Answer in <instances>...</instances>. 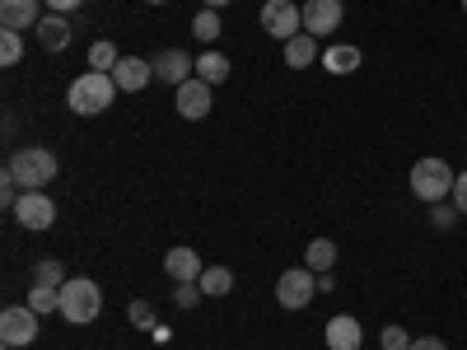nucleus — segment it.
I'll return each mask as SVG.
<instances>
[{
  "mask_svg": "<svg viewBox=\"0 0 467 350\" xmlns=\"http://www.w3.org/2000/svg\"><path fill=\"white\" fill-rule=\"evenodd\" d=\"M33 285H52V290H61V285H66L61 262H52V257H47V262H37V266H33Z\"/></svg>",
  "mask_w": 467,
  "mask_h": 350,
  "instance_id": "393cba45",
  "label": "nucleus"
},
{
  "mask_svg": "<svg viewBox=\"0 0 467 350\" xmlns=\"http://www.w3.org/2000/svg\"><path fill=\"white\" fill-rule=\"evenodd\" d=\"M197 285H202V294H211V299H224V294L234 290V271H229V266H206Z\"/></svg>",
  "mask_w": 467,
  "mask_h": 350,
  "instance_id": "412c9836",
  "label": "nucleus"
},
{
  "mask_svg": "<svg viewBox=\"0 0 467 350\" xmlns=\"http://www.w3.org/2000/svg\"><path fill=\"white\" fill-rule=\"evenodd\" d=\"M5 178L19 182V191H47V182H57V154L43 145H28L10 154V169Z\"/></svg>",
  "mask_w": 467,
  "mask_h": 350,
  "instance_id": "f03ea898",
  "label": "nucleus"
},
{
  "mask_svg": "<svg viewBox=\"0 0 467 350\" xmlns=\"http://www.w3.org/2000/svg\"><path fill=\"white\" fill-rule=\"evenodd\" d=\"M0 24L24 33V28H37L43 24V0H0Z\"/></svg>",
  "mask_w": 467,
  "mask_h": 350,
  "instance_id": "f8f14e48",
  "label": "nucleus"
},
{
  "mask_svg": "<svg viewBox=\"0 0 467 350\" xmlns=\"http://www.w3.org/2000/svg\"><path fill=\"white\" fill-rule=\"evenodd\" d=\"M327 350H360V341H365V327L350 318V314H337V318H327Z\"/></svg>",
  "mask_w": 467,
  "mask_h": 350,
  "instance_id": "2eb2a0df",
  "label": "nucleus"
},
{
  "mask_svg": "<svg viewBox=\"0 0 467 350\" xmlns=\"http://www.w3.org/2000/svg\"><path fill=\"white\" fill-rule=\"evenodd\" d=\"M411 350H449V345H444L440 336H416V341H411Z\"/></svg>",
  "mask_w": 467,
  "mask_h": 350,
  "instance_id": "473e14b6",
  "label": "nucleus"
},
{
  "mask_svg": "<svg viewBox=\"0 0 467 350\" xmlns=\"http://www.w3.org/2000/svg\"><path fill=\"white\" fill-rule=\"evenodd\" d=\"M360 47L356 43H332V47H323V57H318V66L327 70V75H356L360 70Z\"/></svg>",
  "mask_w": 467,
  "mask_h": 350,
  "instance_id": "dca6fc26",
  "label": "nucleus"
},
{
  "mask_svg": "<svg viewBox=\"0 0 467 350\" xmlns=\"http://www.w3.org/2000/svg\"><path fill=\"white\" fill-rule=\"evenodd\" d=\"M15 220L24 224V229H52V220H57V201L47 197V191H24V197L15 201Z\"/></svg>",
  "mask_w": 467,
  "mask_h": 350,
  "instance_id": "1a4fd4ad",
  "label": "nucleus"
},
{
  "mask_svg": "<svg viewBox=\"0 0 467 350\" xmlns=\"http://www.w3.org/2000/svg\"><path fill=\"white\" fill-rule=\"evenodd\" d=\"M431 220H435L440 229H449V224L458 220V206H449V201H440V206H431Z\"/></svg>",
  "mask_w": 467,
  "mask_h": 350,
  "instance_id": "c756f323",
  "label": "nucleus"
},
{
  "mask_svg": "<svg viewBox=\"0 0 467 350\" xmlns=\"http://www.w3.org/2000/svg\"><path fill=\"white\" fill-rule=\"evenodd\" d=\"M304 33H314V37H332L346 19V0H304Z\"/></svg>",
  "mask_w": 467,
  "mask_h": 350,
  "instance_id": "0eeeda50",
  "label": "nucleus"
},
{
  "mask_svg": "<svg viewBox=\"0 0 467 350\" xmlns=\"http://www.w3.org/2000/svg\"><path fill=\"white\" fill-rule=\"evenodd\" d=\"M192 33H197L202 43H215L220 37V10H202L197 19H192Z\"/></svg>",
  "mask_w": 467,
  "mask_h": 350,
  "instance_id": "a878e982",
  "label": "nucleus"
},
{
  "mask_svg": "<svg viewBox=\"0 0 467 350\" xmlns=\"http://www.w3.org/2000/svg\"><path fill=\"white\" fill-rule=\"evenodd\" d=\"M117 61H122V52H117V47L108 43V37H103V43H94V47H89V66H94V70L112 75V70H117Z\"/></svg>",
  "mask_w": 467,
  "mask_h": 350,
  "instance_id": "5701e85b",
  "label": "nucleus"
},
{
  "mask_svg": "<svg viewBox=\"0 0 467 350\" xmlns=\"http://www.w3.org/2000/svg\"><path fill=\"white\" fill-rule=\"evenodd\" d=\"M112 80H117V89H122V94H140L154 80V66L140 61V57H122V61H117V70H112Z\"/></svg>",
  "mask_w": 467,
  "mask_h": 350,
  "instance_id": "ddd939ff",
  "label": "nucleus"
},
{
  "mask_svg": "<svg viewBox=\"0 0 467 350\" xmlns=\"http://www.w3.org/2000/svg\"><path fill=\"white\" fill-rule=\"evenodd\" d=\"M43 5H47L52 15H70V10H80L85 0H43Z\"/></svg>",
  "mask_w": 467,
  "mask_h": 350,
  "instance_id": "2f4dec72",
  "label": "nucleus"
},
{
  "mask_svg": "<svg viewBox=\"0 0 467 350\" xmlns=\"http://www.w3.org/2000/svg\"><path fill=\"white\" fill-rule=\"evenodd\" d=\"M5 350H15V345H5Z\"/></svg>",
  "mask_w": 467,
  "mask_h": 350,
  "instance_id": "4c0bfd02",
  "label": "nucleus"
},
{
  "mask_svg": "<svg viewBox=\"0 0 467 350\" xmlns=\"http://www.w3.org/2000/svg\"><path fill=\"white\" fill-rule=\"evenodd\" d=\"M453 206H458V215H467V169H462L458 182H453Z\"/></svg>",
  "mask_w": 467,
  "mask_h": 350,
  "instance_id": "7c9ffc66",
  "label": "nucleus"
},
{
  "mask_svg": "<svg viewBox=\"0 0 467 350\" xmlns=\"http://www.w3.org/2000/svg\"><path fill=\"white\" fill-rule=\"evenodd\" d=\"M173 103H178V117H187V122H202V117L211 112V85L192 75L187 85L173 89Z\"/></svg>",
  "mask_w": 467,
  "mask_h": 350,
  "instance_id": "9b49d317",
  "label": "nucleus"
},
{
  "mask_svg": "<svg viewBox=\"0 0 467 350\" xmlns=\"http://www.w3.org/2000/svg\"><path fill=\"white\" fill-rule=\"evenodd\" d=\"M164 271H169V281L173 285H187V281H202V257L192 252V248H169L164 252Z\"/></svg>",
  "mask_w": 467,
  "mask_h": 350,
  "instance_id": "4468645a",
  "label": "nucleus"
},
{
  "mask_svg": "<svg viewBox=\"0 0 467 350\" xmlns=\"http://www.w3.org/2000/svg\"><path fill=\"white\" fill-rule=\"evenodd\" d=\"M173 299H178V308H197L202 285H197V281H187V285H178V290H173Z\"/></svg>",
  "mask_w": 467,
  "mask_h": 350,
  "instance_id": "c85d7f7f",
  "label": "nucleus"
},
{
  "mask_svg": "<svg viewBox=\"0 0 467 350\" xmlns=\"http://www.w3.org/2000/svg\"><path fill=\"white\" fill-rule=\"evenodd\" d=\"M28 308H33L37 318H43V314H61V290H52V285H33V290H28Z\"/></svg>",
  "mask_w": 467,
  "mask_h": 350,
  "instance_id": "4be33fe9",
  "label": "nucleus"
},
{
  "mask_svg": "<svg viewBox=\"0 0 467 350\" xmlns=\"http://www.w3.org/2000/svg\"><path fill=\"white\" fill-rule=\"evenodd\" d=\"M411 197H420V201H431V206H440L444 197H453V182H458V173L440 160V154H431V160H416L411 164Z\"/></svg>",
  "mask_w": 467,
  "mask_h": 350,
  "instance_id": "20e7f679",
  "label": "nucleus"
},
{
  "mask_svg": "<svg viewBox=\"0 0 467 350\" xmlns=\"http://www.w3.org/2000/svg\"><path fill=\"white\" fill-rule=\"evenodd\" d=\"M304 266L318 271V276H323V271H332L337 266V243L332 239H314V243L304 248Z\"/></svg>",
  "mask_w": 467,
  "mask_h": 350,
  "instance_id": "aec40b11",
  "label": "nucleus"
},
{
  "mask_svg": "<svg viewBox=\"0 0 467 350\" xmlns=\"http://www.w3.org/2000/svg\"><path fill=\"white\" fill-rule=\"evenodd\" d=\"M318 294V271H308V266H290L281 271V281H276V304L285 308V314H299V308H308Z\"/></svg>",
  "mask_w": 467,
  "mask_h": 350,
  "instance_id": "39448f33",
  "label": "nucleus"
},
{
  "mask_svg": "<svg viewBox=\"0 0 467 350\" xmlns=\"http://www.w3.org/2000/svg\"><path fill=\"white\" fill-rule=\"evenodd\" d=\"M150 66H154V80H164V85H187L192 75H197V61H192L182 47H164L160 57H150Z\"/></svg>",
  "mask_w": 467,
  "mask_h": 350,
  "instance_id": "9d476101",
  "label": "nucleus"
},
{
  "mask_svg": "<svg viewBox=\"0 0 467 350\" xmlns=\"http://www.w3.org/2000/svg\"><path fill=\"white\" fill-rule=\"evenodd\" d=\"M458 5H462V10H467V0H458Z\"/></svg>",
  "mask_w": 467,
  "mask_h": 350,
  "instance_id": "e433bc0d",
  "label": "nucleus"
},
{
  "mask_svg": "<svg viewBox=\"0 0 467 350\" xmlns=\"http://www.w3.org/2000/svg\"><path fill=\"white\" fill-rule=\"evenodd\" d=\"M337 290V281H332V271H323V276H318V294H332Z\"/></svg>",
  "mask_w": 467,
  "mask_h": 350,
  "instance_id": "72a5a7b5",
  "label": "nucleus"
},
{
  "mask_svg": "<svg viewBox=\"0 0 467 350\" xmlns=\"http://www.w3.org/2000/svg\"><path fill=\"white\" fill-rule=\"evenodd\" d=\"M117 94H122V89H117L112 75H103V70H85V75H75V80H70L66 103H70L75 117H99V112L112 108Z\"/></svg>",
  "mask_w": 467,
  "mask_h": 350,
  "instance_id": "f257e3e1",
  "label": "nucleus"
},
{
  "mask_svg": "<svg viewBox=\"0 0 467 350\" xmlns=\"http://www.w3.org/2000/svg\"><path fill=\"white\" fill-rule=\"evenodd\" d=\"M411 341H416V336H407V327H398V323H388V327L379 332V345H383V350H411Z\"/></svg>",
  "mask_w": 467,
  "mask_h": 350,
  "instance_id": "bb28decb",
  "label": "nucleus"
},
{
  "mask_svg": "<svg viewBox=\"0 0 467 350\" xmlns=\"http://www.w3.org/2000/svg\"><path fill=\"white\" fill-rule=\"evenodd\" d=\"M127 318H131V327H140V332L154 327V304H150V299H136V304L127 308Z\"/></svg>",
  "mask_w": 467,
  "mask_h": 350,
  "instance_id": "cd10ccee",
  "label": "nucleus"
},
{
  "mask_svg": "<svg viewBox=\"0 0 467 350\" xmlns=\"http://www.w3.org/2000/svg\"><path fill=\"white\" fill-rule=\"evenodd\" d=\"M33 33H37V47H43V52H66V47H70V24H66V15H47Z\"/></svg>",
  "mask_w": 467,
  "mask_h": 350,
  "instance_id": "f3484780",
  "label": "nucleus"
},
{
  "mask_svg": "<svg viewBox=\"0 0 467 350\" xmlns=\"http://www.w3.org/2000/svg\"><path fill=\"white\" fill-rule=\"evenodd\" d=\"M202 5H206V10H224V5H229V0H202Z\"/></svg>",
  "mask_w": 467,
  "mask_h": 350,
  "instance_id": "f704fd0d",
  "label": "nucleus"
},
{
  "mask_svg": "<svg viewBox=\"0 0 467 350\" xmlns=\"http://www.w3.org/2000/svg\"><path fill=\"white\" fill-rule=\"evenodd\" d=\"M24 57V37L15 28H0V66H19Z\"/></svg>",
  "mask_w": 467,
  "mask_h": 350,
  "instance_id": "b1692460",
  "label": "nucleus"
},
{
  "mask_svg": "<svg viewBox=\"0 0 467 350\" xmlns=\"http://www.w3.org/2000/svg\"><path fill=\"white\" fill-rule=\"evenodd\" d=\"M262 28L276 37V43H290L295 33H304V10L295 0H266L262 5Z\"/></svg>",
  "mask_w": 467,
  "mask_h": 350,
  "instance_id": "423d86ee",
  "label": "nucleus"
},
{
  "mask_svg": "<svg viewBox=\"0 0 467 350\" xmlns=\"http://www.w3.org/2000/svg\"><path fill=\"white\" fill-rule=\"evenodd\" d=\"M0 341L5 345H33L37 341V314L28 304H15V308H5V314H0Z\"/></svg>",
  "mask_w": 467,
  "mask_h": 350,
  "instance_id": "6e6552de",
  "label": "nucleus"
},
{
  "mask_svg": "<svg viewBox=\"0 0 467 350\" xmlns=\"http://www.w3.org/2000/svg\"><path fill=\"white\" fill-rule=\"evenodd\" d=\"M145 5H164V0H145Z\"/></svg>",
  "mask_w": 467,
  "mask_h": 350,
  "instance_id": "c9c22d12",
  "label": "nucleus"
},
{
  "mask_svg": "<svg viewBox=\"0 0 467 350\" xmlns=\"http://www.w3.org/2000/svg\"><path fill=\"white\" fill-rule=\"evenodd\" d=\"M197 80H206L211 89H215V85H224V80H229V57H220L215 47H211V52H202V57H197Z\"/></svg>",
  "mask_w": 467,
  "mask_h": 350,
  "instance_id": "6ab92c4d",
  "label": "nucleus"
},
{
  "mask_svg": "<svg viewBox=\"0 0 467 350\" xmlns=\"http://www.w3.org/2000/svg\"><path fill=\"white\" fill-rule=\"evenodd\" d=\"M99 314H103V290L89 276H70L61 285V318L70 327H89V323H99Z\"/></svg>",
  "mask_w": 467,
  "mask_h": 350,
  "instance_id": "7ed1b4c3",
  "label": "nucleus"
},
{
  "mask_svg": "<svg viewBox=\"0 0 467 350\" xmlns=\"http://www.w3.org/2000/svg\"><path fill=\"white\" fill-rule=\"evenodd\" d=\"M318 37L314 33H295L290 43H285V66L290 70H304V66H318Z\"/></svg>",
  "mask_w": 467,
  "mask_h": 350,
  "instance_id": "a211bd4d",
  "label": "nucleus"
}]
</instances>
